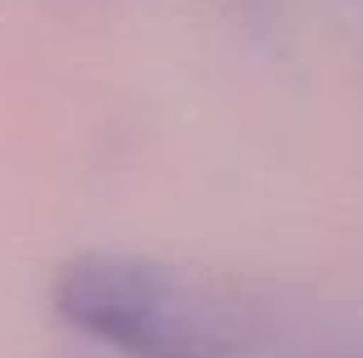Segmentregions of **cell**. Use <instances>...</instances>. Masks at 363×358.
<instances>
[{
	"instance_id": "obj_1",
	"label": "cell",
	"mask_w": 363,
	"mask_h": 358,
	"mask_svg": "<svg viewBox=\"0 0 363 358\" xmlns=\"http://www.w3.org/2000/svg\"><path fill=\"white\" fill-rule=\"evenodd\" d=\"M55 312L127 358H241L245 321L211 291L131 258L89 253L60 270Z\"/></svg>"
}]
</instances>
